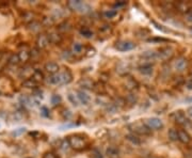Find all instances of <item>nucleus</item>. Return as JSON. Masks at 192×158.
Instances as JSON below:
<instances>
[{
	"mask_svg": "<svg viewBox=\"0 0 192 158\" xmlns=\"http://www.w3.org/2000/svg\"><path fill=\"white\" fill-rule=\"evenodd\" d=\"M73 80V75L68 69H65L62 73H58L56 75H52L51 77H49L48 82L52 84H68L69 82Z\"/></svg>",
	"mask_w": 192,
	"mask_h": 158,
	"instance_id": "obj_1",
	"label": "nucleus"
},
{
	"mask_svg": "<svg viewBox=\"0 0 192 158\" xmlns=\"http://www.w3.org/2000/svg\"><path fill=\"white\" fill-rule=\"evenodd\" d=\"M128 129L137 136H149L152 134V129L143 122H136L128 125Z\"/></svg>",
	"mask_w": 192,
	"mask_h": 158,
	"instance_id": "obj_2",
	"label": "nucleus"
},
{
	"mask_svg": "<svg viewBox=\"0 0 192 158\" xmlns=\"http://www.w3.org/2000/svg\"><path fill=\"white\" fill-rule=\"evenodd\" d=\"M68 143L69 146L74 148L75 151H82L88 146V142L85 138L81 137L80 135H72L68 137Z\"/></svg>",
	"mask_w": 192,
	"mask_h": 158,
	"instance_id": "obj_3",
	"label": "nucleus"
},
{
	"mask_svg": "<svg viewBox=\"0 0 192 158\" xmlns=\"http://www.w3.org/2000/svg\"><path fill=\"white\" fill-rule=\"evenodd\" d=\"M67 8L69 10L83 13V14H87V13L91 12V10H92L89 4L85 3L81 0H69L68 2H67Z\"/></svg>",
	"mask_w": 192,
	"mask_h": 158,
	"instance_id": "obj_4",
	"label": "nucleus"
},
{
	"mask_svg": "<svg viewBox=\"0 0 192 158\" xmlns=\"http://www.w3.org/2000/svg\"><path fill=\"white\" fill-rule=\"evenodd\" d=\"M175 9H176L178 12L182 13V14H189L192 12V1H178L174 4Z\"/></svg>",
	"mask_w": 192,
	"mask_h": 158,
	"instance_id": "obj_5",
	"label": "nucleus"
},
{
	"mask_svg": "<svg viewBox=\"0 0 192 158\" xmlns=\"http://www.w3.org/2000/svg\"><path fill=\"white\" fill-rule=\"evenodd\" d=\"M145 123L147 126H149L151 129H162L163 128V123L160 119L158 117H149V119H146L145 120Z\"/></svg>",
	"mask_w": 192,
	"mask_h": 158,
	"instance_id": "obj_6",
	"label": "nucleus"
},
{
	"mask_svg": "<svg viewBox=\"0 0 192 158\" xmlns=\"http://www.w3.org/2000/svg\"><path fill=\"white\" fill-rule=\"evenodd\" d=\"M115 48L118 51H129L136 48V44L131 41H120L115 44Z\"/></svg>",
	"mask_w": 192,
	"mask_h": 158,
	"instance_id": "obj_7",
	"label": "nucleus"
},
{
	"mask_svg": "<svg viewBox=\"0 0 192 158\" xmlns=\"http://www.w3.org/2000/svg\"><path fill=\"white\" fill-rule=\"evenodd\" d=\"M173 55H174V51L171 47H164L158 51V59L162 61H169L173 58Z\"/></svg>",
	"mask_w": 192,
	"mask_h": 158,
	"instance_id": "obj_8",
	"label": "nucleus"
},
{
	"mask_svg": "<svg viewBox=\"0 0 192 158\" xmlns=\"http://www.w3.org/2000/svg\"><path fill=\"white\" fill-rule=\"evenodd\" d=\"M49 44V38H48V34L45 33H40L36 38V48H38L40 50L41 49L46 48Z\"/></svg>",
	"mask_w": 192,
	"mask_h": 158,
	"instance_id": "obj_9",
	"label": "nucleus"
},
{
	"mask_svg": "<svg viewBox=\"0 0 192 158\" xmlns=\"http://www.w3.org/2000/svg\"><path fill=\"white\" fill-rule=\"evenodd\" d=\"M172 117L174 119L175 123H177L178 125H186L188 123V119L186 117V114H185L182 111L178 110V111H175L173 114H172Z\"/></svg>",
	"mask_w": 192,
	"mask_h": 158,
	"instance_id": "obj_10",
	"label": "nucleus"
},
{
	"mask_svg": "<svg viewBox=\"0 0 192 158\" xmlns=\"http://www.w3.org/2000/svg\"><path fill=\"white\" fill-rule=\"evenodd\" d=\"M124 86H125V89H127L128 91L131 92V93H132L135 90L139 89V83L137 82V80H135V79L131 78V77H128V78H126Z\"/></svg>",
	"mask_w": 192,
	"mask_h": 158,
	"instance_id": "obj_11",
	"label": "nucleus"
},
{
	"mask_svg": "<svg viewBox=\"0 0 192 158\" xmlns=\"http://www.w3.org/2000/svg\"><path fill=\"white\" fill-rule=\"evenodd\" d=\"M174 67L177 72H182L187 67V59L184 57H179L174 61Z\"/></svg>",
	"mask_w": 192,
	"mask_h": 158,
	"instance_id": "obj_12",
	"label": "nucleus"
},
{
	"mask_svg": "<svg viewBox=\"0 0 192 158\" xmlns=\"http://www.w3.org/2000/svg\"><path fill=\"white\" fill-rule=\"evenodd\" d=\"M178 140L184 144H189L191 142V136L186 130L178 129Z\"/></svg>",
	"mask_w": 192,
	"mask_h": 158,
	"instance_id": "obj_13",
	"label": "nucleus"
},
{
	"mask_svg": "<svg viewBox=\"0 0 192 158\" xmlns=\"http://www.w3.org/2000/svg\"><path fill=\"white\" fill-rule=\"evenodd\" d=\"M59 64L56 63V62H47L45 64V69L48 72L49 74L56 75L58 72H59Z\"/></svg>",
	"mask_w": 192,
	"mask_h": 158,
	"instance_id": "obj_14",
	"label": "nucleus"
},
{
	"mask_svg": "<svg viewBox=\"0 0 192 158\" xmlns=\"http://www.w3.org/2000/svg\"><path fill=\"white\" fill-rule=\"evenodd\" d=\"M77 97H78V100L79 102L81 103L82 105H89L90 102H91V98H90L89 95L85 93V91H82V90H79V91L77 92Z\"/></svg>",
	"mask_w": 192,
	"mask_h": 158,
	"instance_id": "obj_15",
	"label": "nucleus"
},
{
	"mask_svg": "<svg viewBox=\"0 0 192 158\" xmlns=\"http://www.w3.org/2000/svg\"><path fill=\"white\" fill-rule=\"evenodd\" d=\"M79 86L82 89L85 90H93L95 88V83L89 78H83L79 81Z\"/></svg>",
	"mask_w": 192,
	"mask_h": 158,
	"instance_id": "obj_16",
	"label": "nucleus"
},
{
	"mask_svg": "<svg viewBox=\"0 0 192 158\" xmlns=\"http://www.w3.org/2000/svg\"><path fill=\"white\" fill-rule=\"evenodd\" d=\"M130 71V67L128 65V63H125V62H121L118 63V67H116V72H118V74L122 75V76H125L129 73Z\"/></svg>",
	"mask_w": 192,
	"mask_h": 158,
	"instance_id": "obj_17",
	"label": "nucleus"
},
{
	"mask_svg": "<svg viewBox=\"0 0 192 158\" xmlns=\"http://www.w3.org/2000/svg\"><path fill=\"white\" fill-rule=\"evenodd\" d=\"M48 38H49V43L56 44V45H58V44H60L62 42V36L58 32H51V33H49Z\"/></svg>",
	"mask_w": 192,
	"mask_h": 158,
	"instance_id": "obj_18",
	"label": "nucleus"
},
{
	"mask_svg": "<svg viewBox=\"0 0 192 158\" xmlns=\"http://www.w3.org/2000/svg\"><path fill=\"white\" fill-rule=\"evenodd\" d=\"M141 57H142L144 60H147V61H153V60H157V59H158V52H156V51L149 50V51H145V52H143Z\"/></svg>",
	"mask_w": 192,
	"mask_h": 158,
	"instance_id": "obj_19",
	"label": "nucleus"
},
{
	"mask_svg": "<svg viewBox=\"0 0 192 158\" xmlns=\"http://www.w3.org/2000/svg\"><path fill=\"white\" fill-rule=\"evenodd\" d=\"M126 140L129 141L130 143H132V144H135V145H139L141 143V139L139 138V136L135 135V134H128V135H126Z\"/></svg>",
	"mask_w": 192,
	"mask_h": 158,
	"instance_id": "obj_20",
	"label": "nucleus"
},
{
	"mask_svg": "<svg viewBox=\"0 0 192 158\" xmlns=\"http://www.w3.org/2000/svg\"><path fill=\"white\" fill-rule=\"evenodd\" d=\"M139 72L142 75H151L153 73V66L151 64H143L139 67Z\"/></svg>",
	"mask_w": 192,
	"mask_h": 158,
	"instance_id": "obj_21",
	"label": "nucleus"
},
{
	"mask_svg": "<svg viewBox=\"0 0 192 158\" xmlns=\"http://www.w3.org/2000/svg\"><path fill=\"white\" fill-rule=\"evenodd\" d=\"M71 29H72V24L69 23L68 21H64L63 23L59 24V26H58V30L60 32H67Z\"/></svg>",
	"mask_w": 192,
	"mask_h": 158,
	"instance_id": "obj_22",
	"label": "nucleus"
},
{
	"mask_svg": "<svg viewBox=\"0 0 192 158\" xmlns=\"http://www.w3.org/2000/svg\"><path fill=\"white\" fill-rule=\"evenodd\" d=\"M31 78L32 79H34L36 82H41V81H43L44 79H45V77H44V74H43V72H41L40 69H35V71L32 73V76H31Z\"/></svg>",
	"mask_w": 192,
	"mask_h": 158,
	"instance_id": "obj_23",
	"label": "nucleus"
},
{
	"mask_svg": "<svg viewBox=\"0 0 192 158\" xmlns=\"http://www.w3.org/2000/svg\"><path fill=\"white\" fill-rule=\"evenodd\" d=\"M106 154H107L108 157H110V158L118 157V154H120V151H118V148H115V146H110V148H107V151H106Z\"/></svg>",
	"mask_w": 192,
	"mask_h": 158,
	"instance_id": "obj_24",
	"label": "nucleus"
},
{
	"mask_svg": "<svg viewBox=\"0 0 192 158\" xmlns=\"http://www.w3.org/2000/svg\"><path fill=\"white\" fill-rule=\"evenodd\" d=\"M36 86H38V82H36L34 79L31 78V77L28 79H26L25 81L23 82V87H25V88H34V89H35Z\"/></svg>",
	"mask_w": 192,
	"mask_h": 158,
	"instance_id": "obj_25",
	"label": "nucleus"
},
{
	"mask_svg": "<svg viewBox=\"0 0 192 158\" xmlns=\"http://www.w3.org/2000/svg\"><path fill=\"white\" fill-rule=\"evenodd\" d=\"M168 137L171 141H177L178 140V130L174 129V128H171L168 131Z\"/></svg>",
	"mask_w": 192,
	"mask_h": 158,
	"instance_id": "obj_26",
	"label": "nucleus"
},
{
	"mask_svg": "<svg viewBox=\"0 0 192 158\" xmlns=\"http://www.w3.org/2000/svg\"><path fill=\"white\" fill-rule=\"evenodd\" d=\"M125 102L130 105H135V104H137V102H138V96H137L135 93H129V94L126 96Z\"/></svg>",
	"mask_w": 192,
	"mask_h": 158,
	"instance_id": "obj_27",
	"label": "nucleus"
},
{
	"mask_svg": "<svg viewBox=\"0 0 192 158\" xmlns=\"http://www.w3.org/2000/svg\"><path fill=\"white\" fill-rule=\"evenodd\" d=\"M28 29L32 32H38V31L41 30V24L38 23V21H33L32 23H30L28 25Z\"/></svg>",
	"mask_w": 192,
	"mask_h": 158,
	"instance_id": "obj_28",
	"label": "nucleus"
},
{
	"mask_svg": "<svg viewBox=\"0 0 192 158\" xmlns=\"http://www.w3.org/2000/svg\"><path fill=\"white\" fill-rule=\"evenodd\" d=\"M18 57H19L21 62H27L30 59V52L27 50H21L18 54Z\"/></svg>",
	"mask_w": 192,
	"mask_h": 158,
	"instance_id": "obj_29",
	"label": "nucleus"
},
{
	"mask_svg": "<svg viewBox=\"0 0 192 158\" xmlns=\"http://www.w3.org/2000/svg\"><path fill=\"white\" fill-rule=\"evenodd\" d=\"M111 32H112V27L110 25H104L99 29V33L104 34V35H109V34H111Z\"/></svg>",
	"mask_w": 192,
	"mask_h": 158,
	"instance_id": "obj_30",
	"label": "nucleus"
},
{
	"mask_svg": "<svg viewBox=\"0 0 192 158\" xmlns=\"http://www.w3.org/2000/svg\"><path fill=\"white\" fill-rule=\"evenodd\" d=\"M80 34L83 38H91L93 36V32L88 27H83V28L80 29Z\"/></svg>",
	"mask_w": 192,
	"mask_h": 158,
	"instance_id": "obj_31",
	"label": "nucleus"
},
{
	"mask_svg": "<svg viewBox=\"0 0 192 158\" xmlns=\"http://www.w3.org/2000/svg\"><path fill=\"white\" fill-rule=\"evenodd\" d=\"M67 98H68V100L71 102V104L73 105V106H75V107H77L78 105H79V100H78V97L75 96V94H73V93H68V95H67Z\"/></svg>",
	"mask_w": 192,
	"mask_h": 158,
	"instance_id": "obj_32",
	"label": "nucleus"
},
{
	"mask_svg": "<svg viewBox=\"0 0 192 158\" xmlns=\"http://www.w3.org/2000/svg\"><path fill=\"white\" fill-rule=\"evenodd\" d=\"M116 14H118L116 10H107V11H105V12L102 13L104 17H105V18H109V19H111V18L115 17V16H116Z\"/></svg>",
	"mask_w": 192,
	"mask_h": 158,
	"instance_id": "obj_33",
	"label": "nucleus"
},
{
	"mask_svg": "<svg viewBox=\"0 0 192 158\" xmlns=\"http://www.w3.org/2000/svg\"><path fill=\"white\" fill-rule=\"evenodd\" d=\"M91 158H104L102 152L98 148H92L91 151Z\"/></svg>",
	"mask_w": 192,
	"mask_h": 158,
	"instance_id": "obj_34",
	"label": "nucleus"
},
{
	"mask_svg": "<svg viewBox=\"0 0 192 158\" xmlns=\"http://www.w3.org/2000/svg\"><path fill=\"white\" fill-rule=\"evenodd\" d=\"M21 62V60H19V57H18V54L17 55H12V56L10 57V59H9V63L12 64V65H16V64H18Z\"/></svg>",
	"mask_w": 192,
	"mask_h": 158,
	"instance_id": "obj_35",
	"label": "nucleus"
},
{
	"mask_svg": "<svg viewBox=\"0 0 192 158\" xmlns=\"http://www.w3.org/2000/svg\"><path fill=\"white\" fill-rule=\"evenodd\" d=\"M51 104L54 105V106H57V105H59L60 103H61L62 98L61 96H60L59 94H54L52 96H51Z\"/></svg>",
	"mask_w": 192,
	"mask_h": 158,
	"instance_id": "obj_36",
	"label": "nucleus"
},
{
	"mask_svg": "<svg viewBox=\"0 0 192 158\" xmlns=\"http://www.w3.org/2000/svg\"><path fill=\"white\" fill-rule=\"evenodd\" d=\"M73 52H75V54H79V52H81L82 49H83V46L81 45L80 43H74L73 44Z\"/></svg>",
	"mask_w": 192,
	"mask_h": 158,
	"instance_id": "obj_37",
	"label": "nucleus"
},
{
	"mask_svg": "<svg viewBox=\"0 0 192 158\" xmlns=\"http://www.w3.org/2000/svg\"><path fill=\"white\" fill-rule=\"evenodd\" d=\"M23 19L25 21H27V23H32L33 21V14L32 13H30V12H26L25 14H24V16H23Z\"/></svg>",
	"mask_w": 192,
	"mask_h": 158,
	"instance_id": "obj_38",
	"label": "nucleus"
},
{
	"mask_svg": "<svg viewBox=\"0 0 192 158\" xmlns=\"http://www.w3.org/2000/svg\"><path fill=\"white\" fill-rule=\"evenodd\" d=\"M54 23V18L52 17H44L43 19V25L46 26V27H50V26H52Z\"/></svg>",
	"mask_w": 192,
	"mask_h": 158,
	"instance_id": "obj_39",
	"label": "nucleus"
},
{
	"mask_svg": "<svg viewBox=\"0 0 192 158\" xmlns=\"http://www.w3.org/2000/svg\"><path fill=\"white\" fill-rule=\"evenodd\" d=\"M38 50H40L38 48H33V49H32V50L30 51V58H32V59L38 58V57H40V52H38Z\"/></svg>",
	"mask_w": 192,
	"mask_h": 158,
	"instance_id": "obj_40",
	"label": "nucleus"
},
{
	"mask_svg": "<svg viewBox=\"0 0 192 158\" xmlns=\"http://www.w3.org/2000/svg\"><path fill=\"white\" fill-rule=\"evenodd\" d=\"M33 94H34V96L38 97V98H43V91H42L41 89L35 88L33 91Z\"/></svg>",
	"mask_w": 192,
	"mask_h": 158,
	"instance_id": "obj_41",
	"label": "nucleus"
},
{
	"mask_svg": "<svg viewBox=\"0 0 192 158\" xmlns=\"http://www.w3.org/2000/svg\"><path fill=\"white\" fill-rule=\"evenodd\" d=\"M41 114L45 117H49V110L47 109L46 107H42L41 108Z\"/></svg>",
	"mask_w": 192,
	"mask_h": 158,
	"instance_id": "obj_42",
	"label": "nucleus"
},
{
	"mask_svg": "<svg viewBox=\"0 0 192 158\" xmlns=\"http://www.w3.org/2000/svg\"><path fill=\"white\" fill-rule=\"evenodd\" d=\"M43 158H58V157H57L56 154L52 153V152H47V153L44 154Z\"/></svg>",
	"mask_w": 192,
	"mask_h": 158,
	"instance_id": "obj_43",
	"label": "nucleus"
},
{
	"mask_svg": "<svg viewBox=\"0 0 192 158\" xmlns=\"http://www.w3.org/2000/svg\"><path fill=\"white\" fill-rule=\"evenodd\" d=\"M126 1H124V0H120V1H118V2L114 4V8H121V7H124V5H126Z\"/></svg>",
	"mask_w": 192,
	"mask_h": 158,
	"instance_id": "obj_44",
	"label": "nucleus"
},
{
	"mask_svg": "<svg viewBox=\"0 0 192 158\" xmlns=\"http://www.w3.org/2000/svg\"><path fill=\"white\" fill-rule=\"evenodd\" d=\"M26 131V128H18L17 130H15L14 133H13V135L14 136H19L21 135V134H24Z\"/></svg>",
	"mask_w": 192,
	"mask_h": 158,
	"instance_id": "obj_45",
	"label": "nucleus"
},
{
	"mask_svg": "<svg viewBox=\"0 0 192 158\" xmlns=\"http://www.w3.org/2000/svg\"><path fill=\"white\" fill-rule=\"evenodd\" d=\"M62 114H63V117H64V119H66V120H68L69 117H72V113H69L68 110H64Z\"/></svg>",
	"mask_w": 192,
	"mask_h": 158,
	"instance_id": "obj_46",
	"label": "nucleus"
},
{
	"mask_svg": "<svg viewBox=\"0 0 192 158\" xmlns=\"http://www.w3.org/2000/svg\"><path fill=\"white\" fill-rule=\"evenodd\" d=\"M63 58L64 59H71L72 58V52H69V51H64Z\"/></svg>",
	"mask_w": 192,
	"mask_h": 158,
	"instance_id": "obj_47",
	"label": "nucleus"
},
{
	"mask_svg": "<svg viewBox=\"0 0 192 158\" xmlns=\"http://www.w3.org/2000/svg\"><path fill=\"white\" fill-rule=\"evenodd\" d=\"M186 114H187L188 117H190V119H192V106L187 109V111H186Z\"/></svg>",
	"mask_w": 192,
	"mask_h": 158,
	"instance_id": "obj_48",
	"label": "nucleus"
},
{
	"mask_svg": "<svg viewBox=\"0 0 192 158\" xmlns=\"http://www.w3.org/2000/svg\"><path fill=\"white\" fill-rule=\"evenodd\" d=\"M152 41H155V42H166L168 40H166V38H153V40H149V42Z\"/></svg>",
	"mask_w": 192,
	"mask_h": 158,
	"instance_id": "obj_49",
	"label": "nucleus"
},
{
	"mask_svg": "<svg viewBox=\"0 0 192 158\" xmlns=\"http://www.w3.org/2000/svg\"><path fill=\"white\" fill-rule=\"evenodd\" d=\"M187 18H188V21H191V23H192V12H191V13H189V14H188Z\"/></svg>",
	"mask_w": 192,
	"mask_h": 158,
	"instance_id": "obj_50",
	"label": "nucleus"
},
{
	"mask_svg": "<svg viewBox=\"0 0 192 158\" xmlns=\"http://www.w3.org/2000/svg\"><path fill=\"white\" fill-rule=\"evenodd\" d=\"M187 87H188V89L191 90L192 89V82H189V83L187 84Z\"/></svg>",
	"mask_w": 192,
	"mask_h": 158,
	"instance_id": "obj_51",
	"label": "nucleus"
},
{
	"mask_svg": "<svg viewBox=\"0 0 192 158\" xmlns=\"http://www.w3.org/2000/svg\"><path fill=\"white\" fill-rule=\"evenodd\" d=\"M147 158H158V157H155V156H149V157H147Z\"/></svg>",
	"mask_w": 192,
	"mask_h": 158,
	"instance_id": "obj_52",
	"label": "nucleus"
},
{
	"mask_svg": "<svg viewBox=\"0 0 192 158\" xmlns=\"http://www.w3.org/2000/svg\"><path fill=\"white\" fill-rule=\"evenodd\" d=\"M190 30H191V31H192V27H191V28H190Z\"/></svg>",
	"mask_w": 192,
	"mask_h": 158,
	"instance_id": "obj_53",
	"label": "nucleus"
},
{
	"mask_svg": "<svg viewBox=\"0 0 192 158\" xmlns=\"http://www.w3.org/2000/svg\"><path fill=\"white\" fill-rule=\"evenodd\" d=\"M0 95H1V91H0Z\"/></svg>",
	"mask_w": 192,
	"mask_h": 158,
	"instance_id": "obj_54",
	"label": "nucleus"
}]
</instances>
